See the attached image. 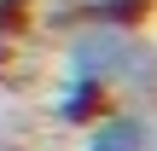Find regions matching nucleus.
Masks as SVG:
<instances>
[{
    "instance_id": "obj_1",
    "label": "nucleus",
    "mask_w": 157,
    "mask_h": 151,
    "mask_svg": "<svg viewBox=\"0 0 157 151\" xmlns=\"http://www.w3.org/2000/svg\"><path fill=\"white\" fill-rule=\"evenodd\" d=\"M58 70H82V76L105 81L111 99L157 111V41H146L140 29L82 17V23L64 29V58H58Z\"/></svg>"
},
{
    "instance_id": "obj_2",
    "label": "nucleus",
    "mask_w": 157,
    "mask_h": 151,
    "mask_svg": "<svg viewBox=\"0 0 157 151\" xmlns=\"http://www.w3.org/2000/svg\"><path fill=\"white\" fill-rule=\"evenodd\" d=\"M82 151H157V111H146V105H105L82 128Z\"/></svg>"
},
{
    "instance_id": "obj_3",
    "label": "nucleus",
    "mask_w": 157,
    "mask_h": 151,
    "mask_svg": "<svg viewBox=\"0 0 157 151\" xmlns=\"http://www.w3.org/2000/svg\"><path fill=\"white\" fill-rule=\"evenodd\" d=\"M105 105H111V87H105V81H93V76H82V70H58L52 99H47V116H52L58 128H76V134H82Z\"/></svg>"
},
{
    "instance_id": "obj_4",
    "label": "nucleus",
    "mask_w": 157,
    "mask_h": 151,
    "mask_svg": "<svg viewBox=\"0 0 157 151\" xmlns=\"http://www.w3.org/2000/svg\"><path fill=\"white\" fill-rule=\"evenodd\" d=\"M82 17H99V23H122V29H140L157 12V0H76Z\"/></svg>"
},
{
    "instance_id": "obj_5",
    "label": "nucleus",
    "mask_w": 157,
    "mask_h": 151,
    "mask_svg": "<svg viewBox=\"0 0 157 151\" xmlns=\"http://www.w3.org/2000/svg\"><path fill=\"white\" fill-rule=\"evenodd\" d=\"M35 23V0H0V41H17Z\"/></svg>"
},
{
    "instance_id": "obj_6",
    "label": "nucleus",
    "mask_w": 157,
    "mask_h": 151,
    "mask_svg": "<svg viewBox=\"0 0 157 151\" xmlns=\"http://www.w3.org/2000/svg\"><path fill=\"white\" fill-rule=\"evenodd\" d=\"M6 140H12V111L0 105V151H6Z\"/></svg>"
}]
</instances>
